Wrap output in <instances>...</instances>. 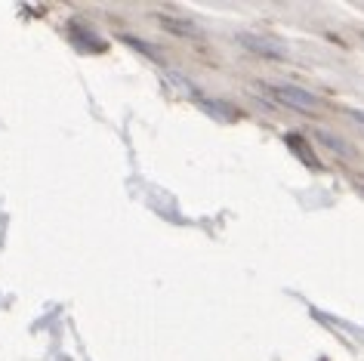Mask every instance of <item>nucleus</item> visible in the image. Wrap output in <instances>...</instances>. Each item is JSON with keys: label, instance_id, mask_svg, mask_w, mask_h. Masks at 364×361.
<instances>
[{"label": "nucleus", "instance_id": "1", "mask_svg": "<svg viewBox=\"0 0 364 361\" xmlns=\"http://www.w3.org/2000/svg\"><path fill=\"white\" fill-rule=\"evenodd\" d=\"M262 90H266L269 96H275L281 105L294 108V112H318V99L309 93V90L303 87H294V84H262Z\"/></svg>", "mask_w": 364, "mask_h": 361}, {"label": "nucleus", "instance_id": "2", "mask_svg": "<svg viewBox=\"0 0 364 361\" xmlns=\"http://www.w3.org/2000/svg\"><path fill=\"white\" fill-rule=\"evenodd\" d=\"M238 41L250 53H259V56H269V59H284V47H281V43H272L266 38H253V34H241Z\"/></svg>", "mask_w": 364, "mask_h": 361}]
</instances>
